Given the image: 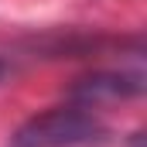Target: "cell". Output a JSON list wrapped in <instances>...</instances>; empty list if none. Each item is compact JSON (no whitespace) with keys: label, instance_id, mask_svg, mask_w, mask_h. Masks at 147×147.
Segmentation results:
<instances>
[{"label":"cell","instance_id":"1","mask_svg":"<svg viewBox=\"0 0 147 147\" xmlns=\"http://www.w3.org/2000/svg\"><path fill=\"white\" fill-rule=\"evenodd\" d=\"M106 137V127L86 106H55L17 127L10 147H86Z\"/></svg>","mask_w":147,"mask_h":147},{"label":"cell","instance_id":"2","mask_svg":"<svg viewBox=\"0 0 147 147\" xmlns=\"http://www.w3.org/2000/svg\"><path fill=\"white\" fill-rule=\"evenodd\" d=\"M140 92H144V79L127 72H96L72 86V99H79L82 106H92L103 99H127V96H140Z\"/></svg>","mask_w":147,"mask_h":147},{"label":"cell","instance_id":"3","mask_svg":"<svg viewBox=\"0 0 147 147\" xmlns=\"http://www.w3.org/2000/svg\"><path fill=\"white\" fill-rule=\"evenodd\" d=\"M3 75H7V62L0 58V79H3Z\"/></svg>","mask_w":147,"mask_h":147}]
</instances>
